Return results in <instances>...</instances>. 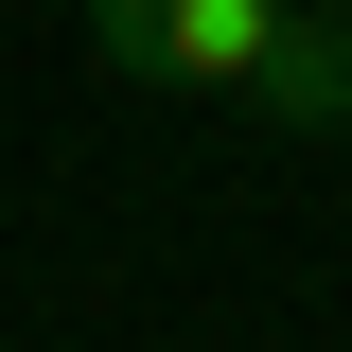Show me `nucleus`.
I'll return each instance as SVG.
<instances>
[{
  "label": "nucleus",
  "instance_id": "nucleus-2",
  "mask_svg": "<svg viewBox=\"0 0 352 352\" xmlns=\"http://www.w3.org/2000/svg\"><path fill=\"white\" fill-rule=\"evenodd\" d=\"M88 71L106 88H176V0H88Z\"/></svg>",
  "mask_w": 352,
  "mask_h": 352
},
{
  "label": "nucleus",
  "instance_id": "nucleus-1",
  "mask_svg": "<svg viewBox=\"0 0 352 352\" xmlns=\"http://www.w3.org/2000/svg\"><path fill=\"white\" fill-rule=\"evenodd\" d=\"M176 88H229L264 124H352V0H176Z\"/></svg>",
  "mask_w": 352,
  "mask_h": 352
}]
</instances>
